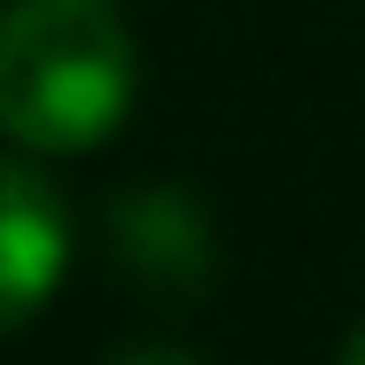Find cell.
Segmentation results:
<instances>
[{"mask_svg": "<svg viewBox=\"0 0 365 365\" xmlns=\"http://www.w3.org/2000/svg\"><path fill=\"white\" fill-rule=\"evenodd\" d=\"M342 365H365V319L350 327V334H342Z\"/></svg>", "mask_w": 365, "mask_h": 365, "instance_id": "4", "label": "cell"}, {"mask_svg": "<svg viewBox=\"0 0 365 365\" xmlns=\"http://www.w3.org/2000/svg\"><path fill=\"white\" fill-rule=\"evenodd\" d=\"M117 264H133L155 288H202L210 280V225L179 187H140L109 210Z\"/></svg>", "mask_w": 365, "mask_h": 365, "instance_id": "2", "label": "cell"}, {"mask_svg": "<svg viewBox=\"0 0 365 365\" xmlns=\"http://www.w3.org/2000/svg\"><path fill=\"white\" fill-rule=\"evenodd\" d=\"M133 109V31L109 0H16L0 31V117L39 155L101 148Z\"/></svg>", "mask_w": 365, "mask_h": 365, "instance_id": "1", "label": "cell"}, {"mask_svg": "<svg viewBox=\"0 0 365 365\" xmlns=\"http://www.w3.org/2000/svg\"><path fill=\"white\" fill-rule=\"evenodd\" d=\"M0 264H8V327H24L47 288L71 264V218L47 195V179L31 163H8V202H0Z\"/></svg>", "mask_w": 365, "mask_h": 365, "instance_id": "3", "label": "cell"}]
</instances>
